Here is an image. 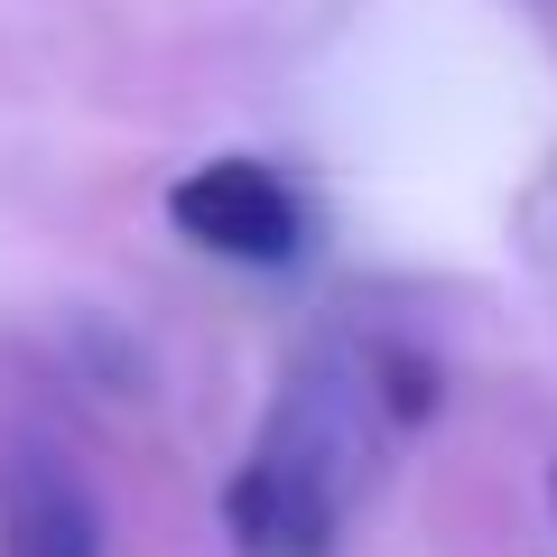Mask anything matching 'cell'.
I'll return each mask as SVG.
<instances>
[{
    "instance_id": "cell-1",
    "label": "cell",
    "mask_w": 557,
    "mask_h": 557,
    "mask_svg": "<svg viewBox=\"0 0 557 557\" xmlns=\"http://www.w3.org/2000/svg\"><path fill=\"white\" fill-rule=\"evenodd\" d=\"M362 493V391L335 362H307L270 409L251 465L223 493L242 557H335L344 511Z\"/></svg>"
},
{
    "instance_id": "cell-3",
    "label": "cell",
    "mask_w": 557,
    "mask_h": 557,
    "mask_svg": "<svg viewBox=\"0 0 557 557\" xmlns=\"http://www.w3.org/2000/svg\"><path fill=\"white\" fill-rule=\"evenodd\" d=\"M0 557H102V511L57 456H20L0 474Z\"/></svg>"
},
{
    "instance_id": "cell-2",
    "label": "cell",
    "mask_w": 557,
    "mask_h": 557,
    "mask_svg": "<svg viewBox=\"0 0 557 557\" xmlns=\"http://www.w3.org/2000/svg\"><path fill=\"white\" fill-rule=\"evenodd\" d=\"M168 223H177L186 242H205V251H223V260H251V270H288V260L307 251L298 186L278 177V168H260V159L186 168V177L168 186Z\"/></svg>"
}]
</instances>
